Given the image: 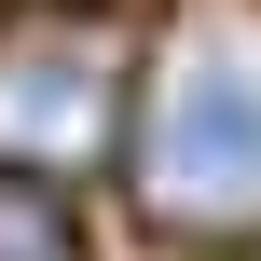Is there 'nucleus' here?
Returning <instances> with one entry per match:
<instances>
[{
    "label": "nucleus",
    "instance_id": "nucleus-2",
    "mask_svg": "<svg viewBox=\"0 0 261 261\" xmlns=\"http://www.w3.org/2000/svg\"><path fill=\"white\" fill-rule=\"evenodd\" d=\"M124 69L138 41L96 0H14L0 14V179H96L124 151Z\"/></svg>",
    "mask_w": 261,
    "mask_h": 261
},
{
    "label": "nucleus",
    "instance_id": "nucleus-1",
    "mask_svg": "<svg viewBox=\"0 0 261 261\" xmlns=\"http://www.w3.org/2000/svg\"><path fill=\"white\" fill-rule=\"evenodd\" d=\"M124 206L138 234L193 261L261 248V0H179L151 14L124 69Z\"/></svg>",
    "mask_w": 261,
    "mask_h": 261
},
{
    "label": "nucleus",
    "instance_id": "nucleus-3",
    "mask_svg": "<svg viewBox=\"0 0 261 261\" xmlns=\"http://www.w3.org/2000/svg\"><path fill=\"white\" fill-rule=\"evenodd\" d=\"M0 261H96V234L55 179H0Z\"/></svg>",
    "mask_w": 261,
    "mask_h": 261
}]
</instances>
